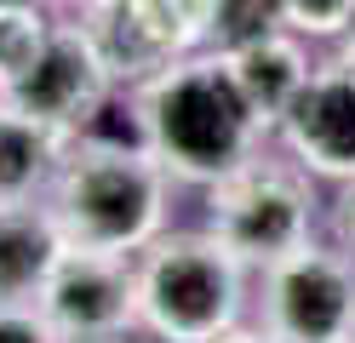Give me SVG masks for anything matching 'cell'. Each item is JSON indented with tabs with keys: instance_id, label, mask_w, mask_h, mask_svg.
I'll return each instance as SVG.
<instances>
[{
	"instance_id": "21",
	"label": "cell",
	"mask_w": 355,
	"mask_h": 343,
	"mask_svg": "<svg viewBox=\"0 0 355 343\" xmlns=\"http://www.w3.org/2000/svg\"><path fill=\"white\" fill-rule=\"evenodd\" d=\"M0 6H17V0H0ZM40 6H46V0H40Z\"/></svg>"
},
{
	"instance_id": "18",
	"label": "cell",
	"mask_w": 355,
	"mask_h": 343,
	"mask_svg": "<svg viewBox=\"0 0 355 343\" xmlns=\"http://www.w3.org/2000/svg\"><path fill=\"white\" fill-rule=\"evenodd\" d=\"M218 343H281L270 326H235V332H224Z\"/></svg>"
},
{
	"instance_id": "2",
	"label": "cell",
	"mask_w": 355,
	"mask_h": 343,
	"mask_svg": "<svg viewBox=\"0 0 355 343\" xmlns=\"http://www.w3.org/2000/svg\"><path fill=\"white\" fill-rule=\"evenodd\" d=\"M46 212L75 252H121L138 258L166 235L172 218V172L155 155L69 143L46 189Z\"/></svg>"
},
{
	"instance_id": "19",
	"label": "cell",
	"mask_w": 355,
	"mask_h": 343,
	"mask_svg": "<svg viewBox=\"0 0 355 343\" xmlns=\"http://www.w3.org/2000/svg\"><path fill=\"white\" fill-rule=\"evenodd\" d=\"M58 6H69V12H92L98 0H58Z\"/></svg>"
},
{
	"instance_id": "14",
	"label": "cell",
	"mask_w": 355,
	"mask_h": 343,
	"mask_svg": "<svg viewBox=\"0 0 355 343\" xmlns=\"http://www.w3.org/2000/svg\"><path fill=\"white\" fill-rule=\"evenodd\" d=\"M286 29V0H212V52H241Z\"/></svg>"
},
{
	"instance_id": "15",
	"label": "cell",
	"mask_w": 355,
	"mask_h": 343,
	"mask_svg": "<svg viewBox=\"0 0 355 343\" xmlns=\"http://www.w3.org/2000/svg\"><path fill=\"white\" fill-rule=\"evenodd\" d=\"M286 29L304 40H349L355 0H286Z\"/></svg>"
},
{
	"instance_id": "13",
	"label": "cell",
	"mask_w": 355,
	"mask_h": 343,
	"mask_svg": "<svg viewBox=\"0 0 355 343\" xmlns=\"http://www.w3.org/2000/svg\"><path fill=\"white\" fill-rule=\"evenodd\" d=\"M52 35V17L40 0H17V6H0V98L29 75V63L40 58V46Z\"/></svg>"
},
{
	"instance_id": "7",
	"label": "cell",
	"mask_w": 355,
	"mask_h": 343,
	"mask_svg": "<svg viewBox=\"0 0 355 343\" xmlns=\"http://www.w3.org/2000/svg\"><path fill=\"white\" fill-rule=\"evenodd\" d=\"M109 86L115 80H109L103 52H98V40L86 35V23L80 17H52V35L40 46V58L29 63V75L6 91V103L69 137L86 114L103 103Z\"/></svg>"
},
{
	"instance_id": "16",
	"label": "cell",
	"mask_w": 355,
	"mask_h": 343,
	"mask_svg": "<svg viewBox=\"0 0 355 343\" xmlns=\"http://www.w3.org/2000/svg\"><path fill=\"white\" fill-rule=\"evenodd\" d=\"M0 343H63L40 304H0Z\"/></svg>"
},
{
	"instance_id": "8",
	"label": "cell",
	"mask_w": 355,
	"mask_h": 343,
	"mask_svg": "<svg viewBox=\"0 0 355 343\" xmlns=\"http://www.w3.org/2000/svg\"><path fill=\"white\" fill-rule=\"evenodd\" d=\"M275 143L298 160L309 177L349 183L355 177V46L321 58L298 103L286 109Z\"/></svg>"
},
{
	"instance_id": "3",
	"label": "cell",
	"mask_w": 355,
	"mask_h": 343,
	"mask_svg": "<svg viewBox=\"0 0 355 343\" xmlns=\"http://www.w3.org/2000/svg\"><path fill=\"white\" fill-rule=\"evenodd\" d=\"M247 274L212 229H166L138 252V332L155 343H218L247 326Z\"/></svg>"
},
{
	"instance_id": "4",
	"label": "cell",
	"mask_w": 355,
	"mask_h": 343,
	"mask_svg": "<svg viewBox=\"0 0 355 343\" xmlns=\"http://www.w3.org/2000/svg\"><path fill=\"white\" fill-rule=\"evenodd\" d=\"M315 223H321L315 177H309L286 149L281 155L263 149L241 172L218 177L207 189V223L201 229H212V235L258 274V269L293 258L298 246L315 240Z\"/></svg>"
},
{
	"instance_id": "22",
	"label": "cell",
	"mask_w": 355,
	"mask_h": 343,
	"mask_svg": "<svg viewBox=\"0 0 355 343\" xmlns=\"http://www.w3.org/2000/svg\"><path fill=\"white\" fill-rule=\"evenodd\" d=\"M338 343H355V337H338Z\"/></svg>"
},
{
	"instance_id": "12",
	"label": "cell",
	"mask_w": 355,
	"mask_h": 343,
	"mask_svg": "<svg viewBox=\"0 0 355 343\" xmlns=\"http://www.w3.org/2000/svg\"><path fill=\"white\" fill-rule=\"evenodd\" d=\"M126 12L166 63L212 52V0H126Z\"/></svg>"
},
{
	"instance_id": "11",
	"label": "cell",
	"mask_w": 355,
	"mask_h": 343,
	"mask_svg": "<svg viewBox=\"0 0 355 343\" xmlns=\"http://www.w3.org/2000/svg\"><path fill=\"white\" fill-rule=\"evenodd\" d=\"M63 149L69 137L40 126L35 114L12 109L0 98V206H29V200H46L52 177L63 166Z\"/></svg>"
},
{
	"instance_id": "6",
	"label": "cell",
	"mask_w": 355,
	"mask_h": 343,
	"mask_svg": "<svg viewBox=\"0 0 355 343\" xmlns=\"http://www.w3.org/2000/svg\"><path fill=\"white\" fill-rule=\"evenodd\" d=\"M46 320L63 332V343L80 337H132L138 332V258L121 252H63L40 292Z\"/></svg>"
},
{
	"instance_id": "9",
	"label": "cell",
	"mask_w": 355,
	"mask_h": 343,
	"mask_svg": "<svg viewBox=\"0 0 355 343\" xmlns=\"http://www.w3.org/2000/svg\"><path fill=\"white\" fill-rule=\"evenodd\" d=\"M63 252H69V240L52 223L46 200L0 206V304H40Z\"/></svg>"
},
{
	"instance_id": "10",
	"label": "cell",
	"mask_w": 355,
	"mask_h": 343,
	"mask_svg": "<svg viewBox=\"0 0 355 343\" xmlns=\"http://www.w3.org/2000/svg\"><path fill=\"white\" fill-rule=\"evenodd\" d=\"M241 91H247V103L258 109V121L281 132L286 109L298 103V91L309 86V75H315V58H309V40L281 29V35H263L252 46H241V52H224Z\"/></svg>"
},
{
	"instance_id": "5",
	"label": "cell",
	"mask_w": 355,
	"mask_h": 343,
	"mask_svg": "<svg viewBox=\"0 0 355 343\" xmlns=\"http://www.w3.org/2000/svg\"><path fill=\"white\" fill-rule=\"evenodd\" d=\"M258 326L281 343L355 337V252L338 240H309L293 258L258 269Z\"/></svg>"
},
{
	"instance_id": "20",
	"label": "cell",
	"mask_w": 355,
	"mask_h": 343,
	"mask_svg": "<svg viewBox=\"0 0 355 343\" xmlns=\"http://www.w3.org/2000/svg\"><path fill=\"white\" fill-rule=\"evenodd\" d=\"M80 343H126V337H80Z\"/></svg>"
},
{
	"instance_id": "1",
	"label": "cell",
	"mask_w": 355,
	"mask_h": 343,
	"mask_svg": "<svg viewBox=\"0 0 355 343\" xmlns=\"http://www.w3.org/2000/svg\"><path fill=\"white\" fill-rule=\"evenodd\" d=\"M149 114V155L172 172V183L212 189L218 177L241 172L252 155L275 143V132L247 103L224 52H195L166 63L155 80L138 86Z\"/></svg>"
},
{
	"instance_id": "17",
	"label": "cell",
	"mask_w": 355,
	"mask_h": 343,
	"mask_svg": "<svg viewBox=\"0 0 355 343\" xmlns=\"http://www.w3.org/2000/svg\"><path fill=\"white\" fill-rule=\"evenodd\" d=\"M327 223H332V240L355 252V177H349V183H338V195H332V212H327Z\"/></svg>"
}]
</instances>
